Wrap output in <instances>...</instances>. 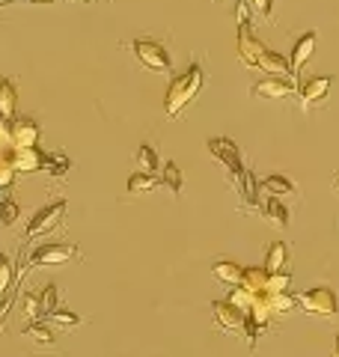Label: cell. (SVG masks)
Returning <instances> with one entry per match:
<instances>
[{
	"label": "cell",
	"mask_w": 339,
	"mask_h": 357,
	"mask_svg": "<svg viewBox=\"0 0 339 357\" xmlns=\"http://www.w3.org/2000/svg\"><path fill=\"white\" fill-rule=\"evenodd\" d=\"M331 84H333L331 77H312V81L303 84V89H301L303 110L312 107V105H322L324 98H327V93H331Z\"/></svg>",
	"instance_id": "obj_13"
},
{
	"label": "cell",
	"mask_w": 339,
	"mask_h": 357,
	"mask_svg": "<svg viewBox=\"0 0 339 357\" xmlns=\"http://www.w3.org/2000/svg\"><path fill=\"white\" fill-rule=\"evenodd\" d=\"M39 3H48V0H39Z\"/></svg>",
	"instance_id": "obj_38"
},
{
	"label": "cell",
	"mask_w": 339,
	"mask_h": 357,
	"mask_svg": "<svg viewBox=\"0 0 339 357\" xmlns=\"http://www.w3.org/2000/svg\"><path fill=\"white\" fill-rule=\"evenodd\" d=\"M15 86L13 81H0V114H3L6 119L15 116Z\"/></svg>",
	"instance_id": "obj_22"
},
{
	"label": "cell",
	"mask_w": 339,
	"mask_h": 357,
	"mask_svg": "<svg viewBox=\"0 0 339 357\" xmlns=\"http://www.w3.org/2000/svg\"><path fill=\"white\" fill-rule=\"evenodd\" d=\"M239 188H241V197H244V206H250V208H256L259 206V185H256V178H253V173L250 170H244L241 173V178H239Z\"/></svg>",
	"instance_id": "obj_21"
},
{
	"label": "cell",
	"mask_w": 339,
	"mask_h": 357,
	"mask_svg": "<svg viewBox=\"0 0 339 357\" xmlns=\"http://www.w3.org/2000/svg\"><path fill=\"white\" fill-rule=\"evenodd\" d=\"M298 307L310 316H322V319H333L336 316V295L333 289L327 286H315V289H307L303 295H298Z\"/></svg>",
	"instance_id": "obj_2"
},
{
	"label": "cell",
	"mask_w": 339,
	"mask_h": 357,
	"mask_svg": "<svg viewBox=\"0 0 339 357\" xmlns=\"http://www.w3.org/2000/svg\"><path fill=\"white\" fill-rule=\"evenodd\" d=\"M0 146L13 149V119H6L3 114H0Z\"/></svg>",
	"instance_id": "obj_32"
},
{
	"label": "cell",
	"mask_w": 339,
	"mask_h": 357,
	"mask_svg": "<svg viewBox=\"0 0 339 357\" xmlns=\"http://www.w3.org/2000/svg\"><path fill=\"white\" fill-rule=\"evenodd\" d=\"M6 161L13 164L15 173H36L42 170V152L39 146H13L6 155Z\"/></svg>",
	"instance_id": "obj_8"
},
{
	"label": "cell",
	"mask_w": 339,
	"mask_h": 357,
	"mask_svg": "<svg viewBox=\"0 0 339 357\" xmlns=\"http://www.w3.org/2000/svg\"><path fill=\"white\" fill-rule=\"evenodd\" d=\"M336 357H339V337H336Z\"/></svg>",
	"instance_id": "obj_37"
},
{
	"label": "cell",
	"mask_w": 339,
	"mask_h": 357,
	"mask_svg": "<svg viewBox=\"0 0 339 357\" xmlns=\"http://www.w3.org/2000/svg\"><path fill=\"white\" fill-rule=\"evenodd\" d=\"M21 337H27V340L39 342V345H54V333H51V328L36 325V321H33L30 328H24V333H21Z\"/></svg>",
	"instance_id": "obj_27"
},
{
	"label": "cell",
	"mask_w": 339,
	"mask_h": 357,
	"mask_svg": "<svg viewBox=\"0 0 339 357\" xmlns=\"http://www.w3.org/2000/svg\"><path fill=\"white\" fill-rule=\"evenodd\" d=\"M131 51H134V57H137L146 69H152V72H170L173 69V63H170V54L161 42H155V39H137V42H131Z\"/></svg>",
	"instance_id": "obj_4"
},
{
	"label": "cell",
	"mask_w": 339,
	"mask_h": 357,
	"mask_svg": "<svg viewBox=\"0 0 339 357\" xmlns=\"http://www.w3.org/2000/svg\"><path fill=\"white\" fill-rule=\"evenodd\" d=\"M158 185V178L152 176V173H134L131 178H128V191L131 194H146V191H152V188Z\"/></svg>",
	"instance_id": "obj_24"
},
{
	"label": "cell",
	"mask_w": 339,
	"mask_h": 357,
	"mask_svg": "<svg viewBox=\"0 0 339 357\" xmlns=\"http://www.w3.org/2000/svg\"><path fill=\"white\" fill-rule=\"evenodd\" d=\"M161 178H164V185L170 188L173 194L182 191V170H179V164H164V170H161Z\"/></svg>",
	"instance_id": "obj_26"
},
{
	"label": "cell",
	"mask_w": 339,
	"mask_h": 357,
	"mask_svg": "<svg viewBox=\"0 0 339 357\" xmlns=\"http://www.w3.org/2000/svg\"><path fill=\"white\" fill-rule=\"evenodd\" d=\"M289 265V250L282 241H274L268 248V256H265V271H282Z\"/></svg>",
	"instance_id": "obj_19"
},
{
	"label": "cell",
	"mask_w": 339,
	"mask_h": 357,
	"mask_svg": "<svg viewBox=\"0 0 339 357\" xmlns=\"http://www.w3.org/2000/svg\"><path fill=\"white\" fill-rule=\"evenodd\" d=\"M241 271H244V268L235 265V262H229V259H218V262L211 265V274L218 277L220 283L229 286V289H235V286L241 283Z\"/></svg>",
	"instance_id": "obj_15"
},
{
	"label": "cell",
	"mask_w": 339,
	"mask_h": 357,
	"mask_svg": "<svg viewBox=\"0 0 339 357\" xmlns=\"http://www.w3.org/2000/svg\"><path fill=\"white\" fill-rule=\"evenodd\" d=\"M42 170L51 173L54 178H63L66 173H69V158L60 152H42Z\"/></svg>",
	"instance_id": "obj_18"
},
{
	"label": "cell",
	"mask_w": 339,
	"mask_h": 357,
	"mask_svg": "<svg viewBox=\"0 0 339 357\" xmlns=\"http://www.w3.org/2000/svg\"><path fill=\"white\" fill-rule=\"evenodd\" d=\"M239 286L244 289V292H250V295L268 292V271H265V268H244Z\"/></svg>",
	"instance_id": "obj_14"
},
{
	"label": "cell",
	"mask_w": 339,
	"mask_h": 357,
	"mask_svg": "<svg viewBox=\"0 0 339 357\" xmlns=\"http://www.w3.org/2000/svg\"><path fill=\"white\" fill-rule=\"evenodd\" d=\"M253 96H259V98H289V96H295V84H292L289 77L271 75V77H265V81H259L253 86Z\"/></svg>",
	"instance_id": "obj_10"
},
{
	"label": "cell",
	"mask_w": 339,
	"mask_h": 357,
	"mask_svg": "<svg viewBox=\"0 0 339 357\" xmlns=\"http://www.w3.org/2000/svg\"><path fill=\"white\" fill-rule=\"evenodd\" d=\"M6 155H9V149H3V146H0V161H6Z\"/></svg>",
	"instance_id": "obj_36"
},
{
	"label": "cell",
	"mask_w": 339,
	"mask_h": 357,
	"mask_svg": "<svg viewBox=\"0 0 339 357\" xmlns=\"http://www.w3.org/2000/svg\"><path fill=\"white\" fill-rule=\"evenodd\" d=\"M81 3H89V0H81Z\"/></svg>",
	"instance_id": "obj_39"
},
{
	"label": "cell",
	"mask_w": 339,
	"mask_h": 357,
	"mask_svg": "<svg viewBox=\"0 0 339 357\" xmlns=\"http://www.w3.org/2000/svg\"><path fill=\"white\" fill-rule=\"evenodd\" d=\"M312 54H315V33H303V36L295 42V48H292V60H289V69L292 72H301L303 66H307L312 60Z\"/></svg>",
	"instance_id": "obj_11"
},
{
	"label": "cell",
	"mask_w": 339,
	"mask_h": 357,
	"mask_svg": "<svg viewBox=\"0 0 339 357\" xmlns=\"http://www.w3.org/2000/svg\"><path fill=\"white\" fill-rule=\"evenodd\" d=\"M48 319L54 321V325H60V328H75V325H81V319H77L75 312H69V310H60V307L51 310V312H48Z\"/></svg>",
	"instance_id": "obj_28"
},
{
	"label": "cell",
	"mask_w": 339,
	"mask_h": 357,
	"mask_svg": "<svg viewBox=\"0 0 339 357\" xmlns=\"http://www.w3.org/2000/svg\"><path fill=\"white\" fill-rule=\"evenodd\" d=\"M202 81H206V72H202V66H190L185 75H179L176 81L170 84L167 98H164L167 116H179V114H182V110L197 98V93L202 89Z\"/></svg>",
	"instance_id": "obj_1"
},
{
	"label": "cell",
	"mask_w": 339,
	"mask_h": 357,
	"mask_svg": "<svg viewBox=\"0 0 339 357\" xmlns=\"http://www.w3.org/2000/svg\"><path fill=\"white\" fill-rule=\"evenodd\" d=\"M137 170L140 173H152L155 170H161V164H158V152L149 146V143H143V146L137 149Z\"/></svg>",
	"instance_id": "obj_23"
},
{
	"label": "cell",
	"mask_w": 339,
	"mask_h": 357,
	"mask_svg": "<svg viewBox=\"0 0 339 357\" xmlns=\"http://www.w3.org/2000/svg\"><path fill=\"white\" fill-rule=\"evenodd\" d=\"M262 211H265V218L274 223L277 229H286V227H289V208L280 203V197H271V194H268Z\"/></svg>",
	"instance_id": "obj_17"
},
{
	"label": "cell",
	"mask_w": 339,
	"mask_h": 357,
	"mask_svg": "<svg viewBox=\"0 0 339 357\" xmlns=\"http://www.w3.org/2000/svg\"><path fill=\"white\" fill-rule=\"evenodd\" d=\"M209 149H211L214 158H220V161L226 164V170H229L232 182L239 185V178H241V173H244V164H241L239 146H235L229 137H211V140H209Z\"/></svg>",
	"instance_id": "obj_6"
},
{
	"label": "cell",
	"mask_w": 339,
	"mask_h": 357,
	"mask_svg": "<svg viewBox=\"0 0 339 357\" xmlns=\"http://www.w3.org/2000/svg\"><path fill=\"white\" fill-rule=\"evenodd\" d=\"M39 316H42V304H39V298H36V295H33V292H30V295L24 298V319H30V321H36Z\"/></svg>",
	"instance_id": "obj_33"
},
{
	"label": "cell",
	"mask_w": 339,
	"mask_h": 357,
	"mask_svg": "<svg viewBox=\"0 0 339 357\" xmlns=\"http://www.w3.org/2000/svg\"><path fill=\"white\" fill-rule=\"evenodd\" d=\"M6 262H9V259H6L3 253H0V271H3V268H6Z\"/></svg>",
	"instance_id": "obj_35"
},
{
	"label": "cell",
	"mask_w": 339,
	"mask_h": 357,
	"mask_svg": "<svg viewBox=\"0 0 339 357\" xmlns=\"http://www.w3.org/2000/svg\"><path fill=\"white\" fill-rule=\"evenodd\" d=\"M259 188H262L265 194H271V197L295 194V185H292L286 176H268V178H262V182H259Z\"/></svg>",
	"instance_id": "obj_20"
},
{
	"label": "cell",
	"mask_w": 339,
	"mask_h": 357,
	"mask_svg": "<svg viewBox=\"0 0 339 357\" xmlns=\"http://www.w3.org/2000/svg\"><path fill=\"white\" fill-rule=\"evenodd\" d=\"M250 27H253V24L247 21V6L239 3V57H241L244 66L256 69V63H259V57H262L265 45L253 36V30H250Z\"/></svg>",
	"instance_id": "obj_3"
},
{
	"label": "cell",
	"mask_w": 339,
	"mask_h": 357,
	"mask_svg": "<svg viewBox=\"0 0 339 357\" xmlns=\"http://www.w3.org/2000/svg\"><path fill=\"white\" fill-rule=\"evenodd\" d=\"M39 304H42V316H48L51 310H56V286H54V283L45 286V292H42V298H39Z\"/></svg>",
	"instance_id": "obj_31"
},
{
	"label": "cell",
	"mask_w": 339,
	"mask_h": 357,
	"mask_svg": "<svg viewBox=\"0 0 339 357\" xmlns=\"http://www.w3.org/2000/svg\"><path fill=\"white\" fill-rule=\"evenodd\" d=\"M253 6H256L268 21H274V0H253Z\"/></svg>",
	"instance_id": "obj_34"
},
{
	"label": "cell",
	"mask_w": 339,
	"mask_h": 357,
	"mask_svg": "<svg viewBox=\"0 0 339 357\" xmlns=\"http://www.w3.org/2000/svg\"><path fill=\"white\" fill-rule=\"evenodd\" d=\"M39 126H36V119H18L15 126H13V146H39Z\"/></svg>",
	"instance_id": "obj_12"
},
{
	"label": "cell",
	"mask_w": 339,
	"mask_h": 357,
	"mask_svg": "<svg viewBox=\"0 0 339 357\" xmlns=\"http://www.w3.org/2000/svg\"><path fill=\"white\" fill-rule=\"evenodd\" d=\"M15 185V170L9 161H0V194H6Z\"/></svg>",
	"instance_id": "obj_30"
},
{
	"label": "cell",
	"mask_w": 339,
	"mask_h": 357,
	"mask_svg": "<svg viewBox=\"0 0 339 357\" xmlns=\"http://www.w3.org/2000/svg\"><path fill=\"white\" fill-rule=\"evenodd\" d=\"M77 259V248L75 244H42L30 253V262L39 268H54V265H66Z\"/></svg>",
	"instance_id": "obj_5"
},
{
	"label": "cell",
	"mask_w": 339,
	"mask_h": 357,
	"mask_svg": "<svg viewBox=\"0 0 339 357\" xmlns=\"http://www.w3.org/2000/svg\"><path fill=\"white\" fill-rule=\"evenodd\" d=\"M15 220H18V203L3 199V203H0V227H13Z\"/></svg>",
	"instance_id": "obj_29"
},
{
	"label": "cell",
	"mask_w": 339,
	"mask_h": 357,
	"mask_svg": "<svg viewBox=\"0 0 339 357\" xmlns=\"http://www.w3.org/2000/svg\"><path fill=\"white\" fill-rule=\"evenodd\" d=\"M292 286V274L282 268V271H268V292L277 295V292H289Z\"/></svg>",
	"instance_id": "obj_25"
},
{
	"label": "cell",
	"mask_w": 339,
	"mask_h": 357,
	"mask_svg": "<svg viewBox=\"0 0 339 357\" xmlns=\"http://www.w3.org/2000/svg\"><path fill=\"white\" fill-rule=\"evenodd\" d=\"M63 215H66V203H63V199H60V203H51V206L39 208L36 215L30 218V223H27V241L36 238V236H45V232H51L56 223L63 220Z\"/></svg>",
	"instance_id": "obj_7"
},
{
	"label": "cell",
	"mask_w": 339,
	"mask_h": 357,
	"mask_svg": "<svg viewBox=\"0 0 339 357\" xmlns=\"http://www.w3.org/2000/svg\"><path fill=\"white\" fill-rule=\"evenodd\" d=\"M256 69H262V72H268V75H277V77L292 75L289 60H286V57H280V54H274V51H268V48L262 51V57H259Z\"/></svg>",
	"instance_id": "obj_16"
},
{
	"label": "cell",
	"mask_w": 339,
	"mask_h": 357,
	"mask_svg": "<svg viewBox=\"0 0 339 357\" xmlns=\"http://www.w3.org/2000/svg\"><path fill=\"white\" fill-rule=\"evenodd\" d=\"M211 312H214V321H218L223 331H239L244 325V310L235 307L229 298H226V301H214Z\"/></svg>",
	"instance_id": "obj_9"
}]
</instances>
